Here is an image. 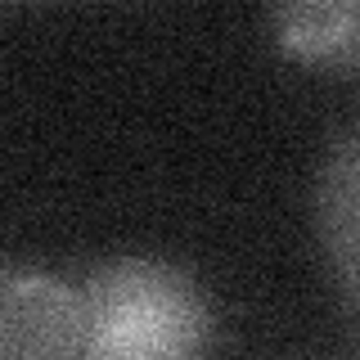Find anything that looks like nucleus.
<instances>
[{
  "label": "nucleus",
  "instance_id": "1",
  "mask_svg": "<svg viewBox=\"0 0 360 360\" xmlns=\"http://www.w3.org/2000/svg\"><path fill=\"white\" fill-rule=\"evenodd\" d=\"M77 360H212L217 307L189 270L162 257L122 252L82 275Z\"/></svg>",
  "mask_w": 360,
  "mask_h": 360
},
{
  "label": "nucleus",
  "instance_id": "2",
  "mask_svg": "<svg viewBox=\"0 0 360 360\" xmlns=\"http://www.w3.org/2000/svg\"><path fill=\"white\" fill-rule=\"evenodd\" d=\"M82 292L59 275L5 266L0 284V360H77Z\"/></svg>",
  "mask_w": 360,
  "mask_h": 360
},
{
  "label": "nucleus",
  "instance_id": "3",
  "mask_svg": "<svg viewBox=\"0 0 360 360\" xmlns=\"http://www.w3.org/2000/svg\"><path fill=\"white\" fill-rule=\"evenodd\" d=\"M315 239L329 279L360 315V122L324 149L311 194Z\"/></svg>",
  "mask_w": 360,
  "mask_h": 360
},
{
  "label": "nucleus",
  "instance_id": "4",
  "mask_svg": "<svg viewBox=\"0 0 360 360\" xmlns=\"http://www.w3.org/2000/svg\"><path fill=\"white\" fill-rule=\"evenodd\" d=\"M270 37L288 59L329 77H360V0H302L270 9Z\"/></svg>",
  "mask_w": 360,
  "mask_h": 360
}]
</instances>
